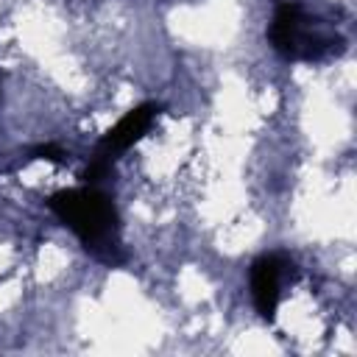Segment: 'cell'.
I'll list each match as a JSON object with an SVG mask.
<instances>
[{
	"label": "cell",
	"mask_w": 357,
	"mask_h": 357,
	"mask_svg": "<svg viewBox=\"0 0 357 357\" xmlns=\"http://www.w3.org/2000/svg\"><path fill=\"white\" fill-rule=\"evenodd\" d=\"M47 209L81 240V245L106 265L123 262L120 248V218L114 201L92 184L70 187L47 195Z\"/></svg>",
	"instance_id": "6da1fadb"
},
{
	"label": "cell",
	"mask_w": 357,
	"mask_h": 357,
	"mask_svg": "<svg viewBox=\"0 0 357 357\" xmlns=\"http://www.w3.org/2000/svg\"><path fill=\"white\" fill-rule=\"evenodd\" d=\"M112 159H114V156H109V153L98 151V153L89 159V165L84 167L81 181H84V184H92V187H98L100 181H106V178L114 173V162H112Z\"/></svg>",
	"instance_id": "5b68a950"
},
{
	"label": "cell",
	"mask_w": 357,
	"mask_h": 357,
	"mask_svg": "<svg viewBox=\"0 0 357 357\" xmlns=\"http://www.w3.org/2000/svg\"><path fill=\"white\" fill-rule=\"evenodd\" d=\"M293 273V262L284 254H262L251 265V298L265 321H276L279 310V296H282V282Z\"/></svg>",
	"instance_id": "3957f363"
},
{
	"label": "cell",
	"mask_w": 357,
	"mask_h": 357,
	"mask_svg": "<svg viewBox=\"0 0 357 357\" xmlns=\"http://www.w3.org/2000/svg\"><path fill=\"white\" fill-rule=\"evenodd\" d=\"M156 114H159V106H156V103H139V106L128 109V112L100 137L98 151H103V153H109V156L128 151L134 142H139V139L151 131Z\"/></svg>",
	"instance_id": "277c9868"
},
{
	"label": "cell",
	"mask_w": 357,
	"mask_h": 357,
	"mask_svg": "<svg viewBox=\"0 0 357 357\" xmlns=\"http://www.w3.org/2000/svg\"><path fill=\"white\" fill-rule=\"evenodd\" d=\"M268 39L273 50L287 61H318L335 50H340V39L335 31L324 28L315 17H310L298 3H279L268 28Z\"/></svg>",
	"instance_id": "7a4b0ae2"
},
{
	"label": "cell",
	"mask_w": 357,
	"mask_h": 357,
	"mask_svg": "<svg viewBox=\"0 0 357 357\" xmlns=\"http://www.w3.org/2000/svg\"><path fill=\"white\" fill-rule=\"evenodd\" d=\"M28 159H45V162H53V165H64L67 162V151L61 145H56V142H42L28 153Z\"/></svg>",
	"instance_id": "8992f818"
}]
</instances>
